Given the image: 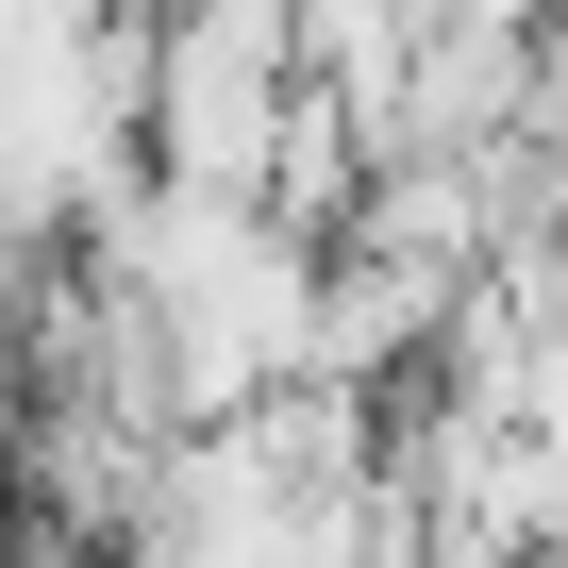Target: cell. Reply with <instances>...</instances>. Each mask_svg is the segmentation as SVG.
<instances>
[{"mask_svg":"<svg viewBox=\"0 0 568 568\" xmlns=\"http://www.w3.org/2000/svg\"><path fill=\"white\" fill-rule=\"evenodd\" d=\"M302 118H318L302 0H151V34H134V151H151V184L267 201Z\"/></svg>","mask_w":568,"mask_h":568,"instance_id":"1","label":"cell"}]
</instances>
